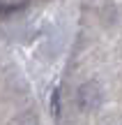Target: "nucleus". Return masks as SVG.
<instances>
[{"instance_id":"f257e3e1","label":"nucleus","mask_w":122,"mask_h":125,"mask_svg":"<svg viewBox=\"0 0 122 125\" xmlns=\"http://www.w3.org/2000/svg\"><path fill=\"white\" fill-rule=\"evenodd\" d=\"M76 104L83 109V111H95L101 104V88L95 83V81H88L78 88L76 93Z\"/></svg>"}]
</instances>
